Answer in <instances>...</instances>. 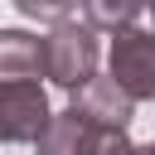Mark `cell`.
<instances>
[{"label": "cell", "instance_id": "12", "mask_svg": "<svg viewBox=\"0 0 155 155\" xmlns=\"http://www.w3.org/2000/svg\"><path fill=\"white\" fill-rule=\"evenodd\" d=\"M150 10H155V5H150Z\"/></svg>", "mask_w": 155, "mask_h": 155}, {"label": "cell", "instance_id": "7", "mask_svg": "<svg viewBox=\"0 0 155 155\" xmlns=\"http://www.w3.org/2000/svg\"><path fill=\"white\" fill-rule=\"evenodd\" d=\"M78 10H82V19L92 24V29H126V24H136V15L145 10V0H78Z\"/></svg>", "mask_w": 155, "mask_h": 155}, {"label": "cell", "instance_id": "8", "mask_svg": "<svg viewBox=\"0 0 155 155\" xmlns=\"http://www.w3.org/2000/svg\"><path fill=\"white\" fill-rule=\"evenodd\" d=\"M78 155H136V145H131L126 126H97V121H87V131L78 140Z\"/></svg>", "mask_w": 155, "mask_h": 155}, {"label": "cell", "instance_id": "9", "mask_svg": "<svg viewBox=\"0 0 155 155\" xmlns=\"http://www.w3.org/2000/svg\"><path fill=\"white\" fill-rule=\"evenodd\" d=\"M24 19H39V24H58V19H73L78 0H10Z\"/></svg>", "mask_w": 155, "mask_h": 155}, {"label": "cell", "instance_id": "5", "mask_svg": "<svg viewBox=\"0 0 155 155\" xmlns=\"http://www.w3.org/2000/svg\"><path fill=\"white\" fill-rule=\"evenodd\" d=\"M0 78H44V39L29 29H0Z\"/></svg>", "mask_w": 155, "mask_h": 155}, {"label": "cell", "instance_id": "1", "mask_svg": "<svg viewBox=\"0 0 155 155\" xmlns=\"http://www.w3.org/2000/svg\"><path fill=\"white\" fill-rule=\"evenodd\" d=\"M97 58H102V44H97V29L82 19H58L53 34L44 39V78L58 82L63 92H78L92 73H97Z\"/></svg>", "mask_w": 155, "mask_h": 155}, {"label": "cell", "instance_id": "2", "mask_svg": "<svg viewBox=\"0 0 155 155\" xmlns=\"http://www.w3.org/2000/svg\"><path fill=\"white\" fill-rule=\"evenodd\" d=\"M48 116L39 78H0V145H34Z\"/></svg>", "mask_w": 155, "mask_h": 155}, {"label": "cell", "instance_id": "6", "mask_svg": "<svg viewBox=\"0 0 155 155\" xmlns=\"http://www.w3.org/2000/svg\"><path fill=\"white\" fill-rule=\"evenodd\" d=\"M82 131H87V116H82L78 107H68V111H53V116H48V126L39 131L34 150H39V155H78V140H82Z\"/></svg>", "mask_w": 155, "mask_h": 155}, {"label": "cell", "instance_id": "4", "mask_svg": "<svg viewBox=\"0 0 155 155\" xmlns=\"http://www.w3.org/2000/svg\"><path fill=\"white\" fill-rule=\"evenodd\" d=\"M73 107L97 126H131V116H136V97L116 78H97V73L73 92Z\"/></svg>", "mask_w": 155, "mask_h": 155}, {"label": "cell", "instance_id": "11", "mask_svg": "<svg viewBox=\"0 0 155 155\" xmlns=\"http://www.w3.org/2000/svg\"><path fill=\"white\" fill-rule=\"evenodd\" d=\"M145 5H155V0H145Z\"/></svg>", "mask_w": 155, "mask_h": 155}, {"label": "cell", "instance_id": "10", "mask_svg": "<svg viewBox=\"0 0 155 155\" xmlns=\"http://www.w3.org/2000/svg\"><path fill=\"white\" fill-rule=\"evenodd\" d=\"M136 155H155V140H150V145H136Z\"/></svg>", "mask_w": 155, "mask_h": 155}, {"label": "cell", "instance_id": "3", "mask_svg": "<svg viewBox=\"0 0 155 155\" xmlns=\"http://www.w3.org/2000/svg\"><path fill=\"white\" fill-rule=\"evenodd\" d=\"M107 68L111 78L136 97V102H150L155 97V29H116L111 39V53H107Z\"/></svg>", "mask_w": 155, "mask_h": 155}]
</instances>
